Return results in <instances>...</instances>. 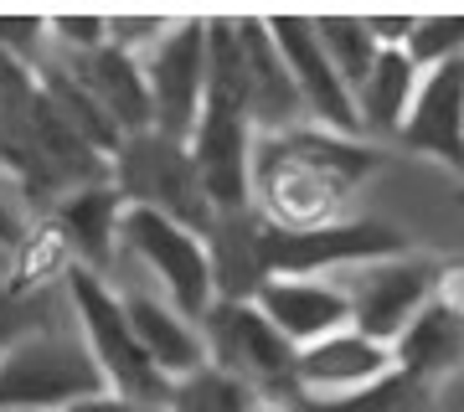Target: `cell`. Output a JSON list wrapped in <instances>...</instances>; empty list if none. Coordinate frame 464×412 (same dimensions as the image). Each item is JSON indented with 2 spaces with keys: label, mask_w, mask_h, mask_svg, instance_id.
<instances>
[{
  "label": "cell",
  "mask_w": 464,
  "mask_h": 412,
  "mask_svg": "<svg viewBox=\"0 0 464 412\" xmlns=\"http://www.w3.org/2000/svg\"><path fill=\"white\" fill-rule=\"evenodd\" d=\"M372 139H346L320 124H295L279 134H253L248 155V196L268 227L310 232L346 216L356 186L382 170Z\"/></svg>",
  "instance_id": "cell-1"
},
{
  "label": "cell",
  "mask_w": 464,
  "mask_h": 412,
  "mask_svg": "<svg viewBox=\"0 0 464 412\" xmlns=\"http://www.w3.org/2000/svg\"><path fill=\"white\" fill-rule=\"evenodd\" d=\"M429 397L418 392L413 381H402L398 371H387L382 381L362 387V392H341V397H299L289 412H418Z\"/></svg>",
  "instance_id": "cell-23"
},
{
  "label": "cell",
  "mask_w": 464,
  "mask_h": 412,
  "mask_svg": "<svg viewBox=\"0 0 464 412\" xmlns=\"http://www.w3.org/2000/svg\"><path fill=\"white\" fill-rule=\"evenodd\" d=\"M418 88V67L402 57V47H382L366 82L351 93V109H356V124H362V139L372 134H398L408 103H413Z\"/></svg>",
  "instance_id": "cell-20"
},
{
  "label": "cell",
  "mask_w": 464,
  "mask_h": 412,
  "mask_svg": "<svg viewBox=\"0 0 464 412\" xmlns=\"http://www.w3.org/2000/svg\"><path fill=\"white\" fill-rule=\"evenodd\" d=\"M398 145L408 155H429L459 176L464 165V62H439L418 72L413 103L398 124Z\"/></svg>",
  "instance_id": "cell-12"
},
{
  "label": "cell",
  "mask_w": 464,
  "mask_h": 412,
  "mask_svg": "<svg viewBox=\"0 0 464 412\" xmlns=\"http://www.w3.org/2000/svg\"><path fill=\"white\" fill-rule=\"evenodd\" d=\"M47 47L67 57L103 47V16H47Z\"/></svg>",
  "instance_id": "cell-27"
},
{
  "label": "cell",
  "mask_w": 464,
  "mask_h": 412,
  "mask_svg": "<svg viewBox=\"0 0 464 412\" xmlns=\"http://www.w3.org/2000/svg\"><path fill=\"white\" fill-rule=\"evenodd\" d=\"M341 294L351 304V330H362L382 346L398 340V330L444 289V263L429 253H398L382 263H362L335 273Z\"/></svg>",
  "instance_id": "cell-9"
},
{
  "label": "cell",
  "mask_w": 464,
  "mask_h": 412,
  "mask_svg": "<svg viewBox=\"0 0 464 412\" xmlns=\"http://www.w3.org/2000/svg\"><path fill=\"white\" fill-rule=\"evenodd\" d=\"M362 26L377 47H402L408 32H413V16H362Z\"/></svg>",
  "instance_id": "cell-29"
},
{
  "label": "cell",
  "mask_w": 464,
  "mask_h": 412,
  "mask_svg": "<svg viewBox=\"0 0 464 412\" xmlns=\"http://www.w3.org/2000/svg\"><path fill=\"white\" fill-rule=\"evenodd\" d=\"M99 392L103 377L93 356L57 325L26 330L0 350V412H67Z\"/></svg>",
  "instance_id": "cell-5"
},
{
  "label": "cell",
  "mask_w": 464,
  "mask_h": 412,
  "mask_svg": "<svg viewBox=\"0 0 464 412\" xmlns=\"http://www.w3.org/2000/svg\"><path fill=\"white\" fill-rule=\"evenodd\" d=\"M170 21L176 16H103V42H109L114 52L140 57V52H150L170 32Z\"/></svg>",
  "instance_id": "cell-25"
},
{
  "label": "cell",
  "mask_w": 464,
  "mask_h": 412,
  "mask_svg": "<svg viewBox=\"0 0 464 412\" xmlns=\"http://www.w3.org/2000/svg\"><path fill=\"white\" fill-rule=\"evenodd\" d=\"M140 78L150 93V129L186 145L197 129L201 88H207V16H176L170 32L140 52Z\"/></svg>",
  "instance_id": "cell-10"
},
{
  "label": "cell",
  "mask_w": 464,
  "mask_h": 412,
  "mask_svg": "<svg viewBox=\"0 0 464 412\" xmlns=\"http://www.w3.org/2000/svg\"><path fill=\"white\" fill-rule=\"evenodd\" d=\"M248 304L279 330L289 350H304L335 330H351V304L335 279H264L248 294Z\"/></svg>",
  "instance_id": "cell-14"
},
{
  "label": "cell",
  "mask_w": 464,
  "mask_h": 412,
  "mask_svg": "<svg viewBox=\"0 0 464 412\" xmlns=\"http://www.w3.org/2000/svg\"><path fill=\"white\" fill-rule=\"evenodd\" d=\"M392 371V350L362 335V330H335L315 346L295 350V381L299 397H341V392H362L372 381H382Z\"/></svg>",
  "instance_id": "cell-17"
},
{
  "label": "cell",
  "mask_w": 464,
  "mask_h": 412,
  "mask_svg": "<svg viewBox=\"0 0 464 412\" xmlns=\"http://www.w3.org/2000/svg\"><path fill=\"white\" fill-rule=\"evenodd\" d=\"M109 186L119 191L124 206H145V212L166 216V222H176V227L197 232V237H207L212 222H217V212H212V201H207V191H201L197 165H191L186 145L160 139L155 129L134 134V139L119 145V155L109 160Z\"/></svg>",
  "instance_id": "cell-6"
},
{
  "label": "cell",
  "mask_w": 464,
  "mask_h": 412,
  "mask_svg": "<svg viewBox=\"0 0 464 412\" xmlns=\"http://www.w3.org/2000/svg\"><path fill=\"white\" fill-rule=\"evenodd\" d=\"M392 371L402 381H413L418 392L429 397L433 387H444L464 361V310H459V294H454V273H449V289L423 304V310L398 330L392 340Z\"/></svg>",
  "instance_id": "cell-13"
},
{
  "label": "cell",
  "mask_w": 464,
  "mask_h": 412,
  "mask_svg": "<svg viewBox=\"0 0 464 412\" xmlns=\"http://www.w3.org/2000/svg\"><path fill=\"white\" fill-rule=\"evenodd\" d=\"M413 253V237L392 222L377 216H341L325 227L310 232H284L268 227L264 216L253 212V263H258V283L264 279H335L346 268L382 263Z\"/></svg>",
  "instance_id": "cell-3"
},
{
  "label": "cell",
  "mask_w": 464,
  "mask_h": 412,
  "mask_svg": "<svg viewBox=\"0 0 464 412\" xmlns=\"http://www.w3.org/2000/svg\"><path fill=\"white\" fill-rule=\"evenodd\" d=\"M186 155L197 165V181L217 216L253 212L248 196L253 119H248V88H243L232 16H207V88H201L197 129L186 139Z\"/></svg>",
  "instance_id": "cell-2"
},
{
  "label": "cell",
  "mask_w": 464,
  "mask_h": 412,
  "mask_svg": "<svg viewBox=\"0 0 464 412\" xmlns=\"http://www.w3.org/2000/svg\"><path fill=\"white\" fill-rule=\"evenodd\" d=\"M57 283H63L67 304H72L78 340H83V350L93 356V366H99L103 392L130 397V402H150V407H166L170 381L160 377V371L150 366V356L140 350L130 320L119 310L114 283L99 279V273H88V268H78V263H67Z\"/></svg>",
  "instance_id": "cell-4"
},
{
  "label": "cell",
  "mask_w": 464,
  "mask_h": 412,
  "mask_svg": "<svg viewBox=\"0 0 464 412\" xmlns=\"http://www.w3.org/2000/svg\"><path fill=\"white\" fill-rule=\"evenodd\" d=\"M26 227H32V222H26V206H21V196H11V191L0 186V253H5V258L16 253V243L26 237Z\"/></svg>",
  "instance_id": "cell-28"
},
{
  "label": "cell",
  "mask_w": 464,
  "mask_h": 412,
  "mask_svg": "<svg viewBox=\"0 0 464 412\" xmlns=\"http://www.w3.org/2000/svg\"><path fill=\"white\" fill-rule=\"evenodd\" d=\"M310 26H315V42L320 52H325V62L335 67V78H341V88L346 93H356L366 82V72H372V62H377V42L366 36L362 16H310Z\"/></svg>",
  "instance_id": "cell-22"
},
{
  "label": "cell",
  "mask_w": 464,
  "mask_h": 412,
  "mask_svg": "<svg viewBox=\"0 0 464 412\" xmlns=\"http://www.w3.org/2000/svg\"><path fill=\"white\" fill-rule=\"evenodd\" d=\"M119 310L130 320L140 350L150 356V366L166 381H181V377H191L197 366H207L201 330L191 325V320H181L160 294H150V289H119Z\"/></svg>",
  "instance_id": "cell-19"
},
{
  "label": "cell",
  "mask_w": 464,
  "mask_h": 412,
  "mask_svg": "<svg viewBox=\"0 0 464 412\" xmlns=\"http://www.w3.org/2000/svg\"><path fill=\"white\" fill-rule=\"evenodd\" d=\"M459 42H464V16L459 11H429V16H413V32L402 42V57L429 72L439 62H454L459 57Z\"/></svg>",
  "instance_id": "cell-24"
},
{
  "label": "cell",
  "mask_w": 464,
  "mask_h": 412,
  "mask_svg": "<svg viewBox=\"0 0 464 412\" xmlns=\"http://www.w3.org/2000/svg\"><path fill=\"white\" fill-rule=\"evenodd\" d=\"M201 346H207V366L237 377L243 387L274 402V407H295L299 381H295V350L279 340V330L253 310L248 299H217L201 314Z\"/></svg>",
  "instance_id": "cell-7"
},
{
  "label": "cell",
  "mask_w": 464,
  "mask_h": 412,
  "mask_svg": "<svg viewBox=\"0 0 464 412\" xmlns=\"http://www.w3.org/2000/svg\"><path fill=\"white\" fill-rule=\"evenodd\" d=\"M119 247L160 283V299L170 310L181 320H191V325H201V314L217 304L207 237L176 227V222L145 212V206H124L119 212Z\"/></svg>",
  "instance_id": "cell-8"
},
{
  "label": "cell",
  "mask_w": 464,
  "mask_h": 412,
  "mask_svg": "<svg viewBox=\"0 0 464 412\" xmlns=\"http://www.w3.org/2000/svg\"><path fill=\"white\" fill-rule=\"evenodd\" d=\"M52 57L78 78V88L99 103L103 119H109L124 139L150 129V93H145V78H140V57L114 52L109 42L93 47V52H78V57H67V52H52Z\"/></svg>",
  "instance_id": "cell-18"
},
{
  "label": "cell",
  "mask_w": 464,
  "mask_h": 412,
  "mask_svg": "<svg viewBox=\"0 0 464 412\" xmlns=\"http://www.w3.org/2000/svg\"><path fill=\"white\" fill-rule=\"evenodd\" d=\"M264 32H268V42H274V52H279L289 82H295L299 109H304V124H320V129H331V134L362 139V124H356V109H351V93L341 88L335 67L325 62L310 16H264Z\"/></svg>",
  "instance_id": "cell-11"
},
{
  "label": "cell",
  "mask_w": 464,
  "mask_h": 412,
  "mask_svg": "<svg viewBox=\"0 0 464 412\" xmlns=\"http://www.w3.org/2000/svg\"><path fill=\"white\" fill-rule=\"evenodd\" d=\"M0 273H5V253H0Z\"/></svg>",
  "instance_id": "cell-31"
},
{
  "label": "cell",
  "mask_w": 464,
  "mask_h": 412,
  "mask_svg": "<svg viewBox=\"0 0 464 412\" xmlns=\"http://www.w3.org/2000/svg\"><path fill=\"white\" fill-rule=\"evenodd\" d=\"M67 412H166V407H150V402H130V397L99 392V397H83V402H72Z\"/></svg>",
  "instance_id": "cell-30"
},
{
  "label": "cell",
  "mask_w": 464,
  "mask_h": 412,
  "mask_svg": "<svg viewBox=\"0 0 464 412\" xmlns=\"http://www.w3.org/2000/svg\"><path fill=\"white\" fill-rule=\"evenodd\" d=\"M119 212H124V201H119L114 186L103 181V186H78V191L57 196L42 212V222L63 237L67 263L109 279V263L119 253Z\"/></svg>",
  "instance_id": "cell-15"
},
{
  "label": "cell",
  "mask_w": 464,
  "mask_h": 412,
  "mask_svg": "<svg viewBox=\"0 0 464 412\" xmlns=\"http://www.w3.org/2000/svg\"><path fill=\"white\" fill-rule=\"evenodd\" d=\"M268 402L253 387H243L237 377L217 371V366H197L191 377L170 381L166 412H264Z\"/></svg>",
  "instance_id": "cell-21"
},
{
  "label": "cell",
  "mask_w": 464,
  "mask_h": 412,
  "mask_svg": "<svg viewBox=\"0 0 464 412\" xmlns=\"http://www.w3.org/2000/svg\"><path fill=\"white\" fill-rule=\"evenodd\" d=\"M232 36H237V62H243L253 134H279V129L304 124L299 93H295V82H289V72H284L274 42H268L264 16H232Z\"/></svg>",
  "instance_id": "cell-16"
},
{
  "label": "cell",
  "mask_w": 464,
  "mask_h": 412,
  "mask_svg": "<svg viewBox=\"0 0 464 412\" xmlns=\"http://www.w3.org/2000/svg\"><path fill=\"white\" fill-rule=\"evenodd\" d=\"M0 52L21 67H36L47 52V16H0Z\"/></svg>",
  "instance_id": "cell-26"
}]
</instances>
